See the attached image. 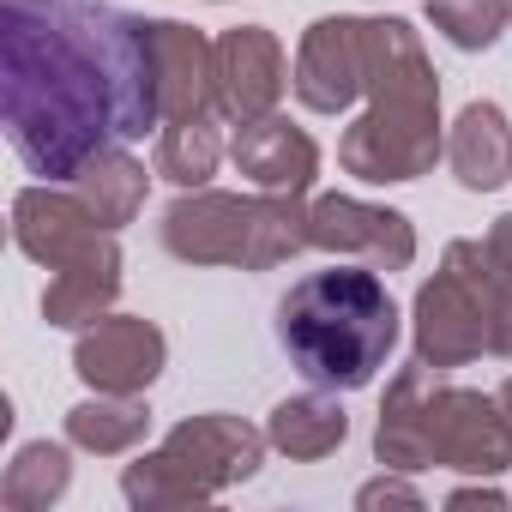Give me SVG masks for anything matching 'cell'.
<instances>
[{
	"label": "cell",
	"instance_id": "ba28073f",
	"mask_svg": "<svg viewBox=\"0 0 512 512\" xmlns=\"http://www.w3.org/2000/svg\"><path fill=\"white\" fill-rule=\"evenodd\" d=\"M308 247L338 253V260H362L374 272H404V266H416V223L392 205L320 193L308 205Z\"/></svg>",
	"mask_w": 512,
	"mask_h": 512
},
{
	"label": "cell",
	"instance_id": "7402d4cb",
	"mask_svg": "<svg viewBox=\"0 0 512 512\" xmlns=\"http://www.w3.org/2000/svg\"><path fill=\"white\" fill-rule=\"evenodd\" d=\"M223 163V133H217V109L211 115H187V121H163L157 133V175L169 187H205Z\"/></svg>",
	"mask_w": 512,
	"mask_h": 512
},
{
	"label": "cell",
	"instance_id": "30bf717a",
	"mask_svg": "<svg viewBox=\"0 0 512 512\" xmlns=\"http://www.w3.org/2000/svg\"><path fill=\"white\" fill-rule=\"evenodd\" d=\"M428 446H434V464H446L458 476H500L512 464V428H506L500 404L488 392H470L452 380L434 392Z\"/></svg>",
	"mask_w": 512,
	"mask_h": 512
},
{
	"label": "cell",
	"instance_id": "ffe728a7",
	"mask_svg": "<svg viewBox=\"0 0 512 512\" xmlns=\"http://www.w3.org/2000/svg\"><path fill=\"white\" fill-rule=\"evenodd\" d=\"M145 187H151L145 163H139L133 151H121V145L97 151V157L73 175V193L85 199V211H91L103 229H127V223L145 211Z\"/></svg>",
	"mask_w": 512,
	"mask_h": 512
},
{
	"label": "cell",
	"instance_id": "5b68a950",
	"mask_svg": "<svg viewBox=\"0 0 512 512\" xmlns=\"http://www.w3.org/2000/svg\"><path fill=\"white\" fill-rule=\"evenodd\" d=\"M266 428H253L229 410L187 416L163 434L157 452H139L121 470V494L133 512H169V506H199L217 500L223 488L260 476L266 464Z\"/></svg>",
	"mask_w": 512,
	"mask_h": 512
},
{
	"label": "cell",
	"instance_id": "8fae6325",
	"mask_svg": "<svg viewBox=\"0 0 512 512\" xmlns=\"http://www.w3.org/2000/svg\"><path fill=\"white\" fill-rule=\"evenodd\" d=\"M169 362V338L145 314H103L73 344V374L91 392H151Z\"/></svg>",
	"mask_w": 512,
	"mask_h": 512
},
{
	"label": "cell",
	"instance_id": "9c48e42d",
	"mask_svg": "<svg viewBox=\"0 0 512 512\" xmlns=\"http://www.w3.org/2000/svg\"><path fill=\"white\" fill-rule=\"evenodd\" d=\"M13 241L25 260L49 266V272H67V266H85L97 253L121 247L115 229H103L79 193H61L55 181H37L13 199Z\"/></svg>",
	"mask_w": 512,
	"mask_h": 512
},
{
	"label": "cell",
	"instance_id": "603a6c76",
	"mask_svg": "<svg viewBox=\"0 0 512 512\" xmlns=\"http://www.w3.org/2000/svg\"><path fill=\"white\" fill-rule=\"evenodd\" d=\"M428 25L464 49V55H482L494 49V37L512 25V0H428Z\"/></svg>",
	"mask_w": 512,
	"mask_h": 512
},
{
	"label": "cell",
	"instance_id": "4316f807",
	"mask_svg": "<svg viewBox=\"0 0 512 512\" xmlns=\"http://www.w3.org/2000/svg\"><path fill=\"white\" fill-rule=\"evenodd\" d=\"M494 404H500V416H506V428H512V374L500 380V392H494Z\"/></svg>",
	"mask_w": 512,
	"mask_h": 512
},
{
	"label": "cell",
	"instance_id": "9a60e30c",
	"mask_svg": "<svg viewBox=\"0 0 512 512\" xmlns=\"http://www.w3.org/2000/svg\"><path fill=\"white\" fill-rule=\"evenodd\" d=\"M151 49H157V97H163V121L211 115V109H217V43H211L199 25L151 19Z\"/></svg>",
	"mask_w": 512,
	"mask_h": 512
},
{
	"label": "cell",
	"instance_id": "44dd1931",
	"mask_svg": "<svg viewBox=\"0 0 512 512\" xmlns=\"http://www.w3.org/2000/svg\"><path fill=\"white\" fill-rule=\"evenodd\" d=\"M73 446V440H67ZM61 440H31L13 452L7 476H0V500L13 512H49L67 488H73V452Z\"/></svg>",
	"mask_w": 512,
	"mask_h": 512
},
{
	"label": "cell",
	"instance_id": "52a82bcc",
	"mask_svg": "<svg viewBox=\"0 0 512 512\" xmlns=\"http://www.w3.org/2000/svg\"><path fill=\"white\" fill-rule=\"evenodd\" d=\"M290 91L314 115H344L356 97H368V19L362 13H332L302 31Z\"/></svg>",
	"mask_w": 512,
	"mask_h": 512
},
{
	"label": "cell",
	"instance_id": "484cf974",
	"mask_svg": "<svg viewBox=\"0 0 512 512\" xmlns=\"http://www.w3.org/2000/svg\"><path fill=\"white\" fill-rule=\"evenodd\" d=\"M482 247H488V260H494V266H506V272H512V211H500V217H494V229L482 235Z\"/></svg>",
	"mask_w": 512,
	"mask_h": 512
},
{
	"label": "cell",
	"instance_id": "7c38bea8",
	"mask_svg": "<svg viewBox=\"0 0 512 512\" xmlns=\"http://www.w3.org/2000/svg\"><path fill=\"white\" fill-rule=\"evenodd\" d=\"M284 85H290V61L266 25H235L217 37V115L229 127L272 115Z\"/></svg>",
	"mask_w": 512,
	"mask_h": 512
},
{
	"label": "cell",
	"instance_id": "ac0fdd59",
	"mask_svg": "<svg viewBox=\"0 0 512 512\" xmlns=\"http://www.w3.org/2000/svg\"><path fill=\"white\" fill-rule=\"evenodd\" d=\"M115 302H121V247L97 253V260H85V266L49 272L43 320L61 326V332H85V326H97L103 314H115Z\"/></svg>",
	"mask_w": 512,
	"mask_h": 512
},
{
	"label": "cell",
	"instance_id": "cb8c5ba5",
	"mask_svg": "<svg viewBox=\"0 0 512 512\" xmlns=\"http://www.w3.org/2000/svg\"><path fill=\"white\" fill-rule=\"evenodd\" d=\"M356 506L362 512H374V506H422V494L410 482H398V476H374V482L356 488Z\"/></svg>",
	"mask_w": 512,
	"mask_h": 512
},
{
	"label": "cell",
	"instance_id": "4fadbf2b",
	"mask_svg": "<svg viewBox=\"0 0 512 512\" xmlns=\"http://www.w3.org/2000/svg\"><path fill=\"white\" fill-rule=\"evenodd\" d=\"M446 386V368L434 362H410L392 374L386 398H380V422H374V458L386 470H434V446H428V416H434V392Z\"/></svg>",
	"mask_w": 512,
	"mask_h": 512
},
{
	"label": "cell",
	"instance_id": "d6986e66",
	"mask_svg": "<svg viewBox=\"0 0 512 512\" xmlns=\"http://www.w3.org/2000/svg\"><path fill=\"white\" fill-rule=\"evenodd\" d=\"M151 434V404L145 392H91L85 404L67 410V440L97 458H121Z\"/></svg>",
	"mask_w": 512,
	"mask_h": 512
},
{
	"label": "cell",
	"instance_id": "e0dca14e",
	"mask_svg": "<svg viewBox=\"0 0 512 512\" xmlns=\"http://www.w3.org/2000/svg\"><path fill=\"white\" fill-rule=\"evenodd\" d=\"M266 440H272L284 458L314 464V458H332V452L350 440V416H344L338 392L314 386V392H296V398H278V404H272Z\"/></svg>",
	"mask_w": 512,
	"mask_h": 512
},
{
	"label": "cell",
	"instance_id": "6da1fadb",
	"mask_svg": "<svg viewBox=\"0 0 512 512\" xmlns=\"http://www.w3.org/2000/svg\"><path fill=\"white\" fill-rule=\"evenodd\" d=\"M0 115L43 181L163 127L151 19L109 0H0Z\"/></svg>",
	"mask_w": 512,
	"mask_h": 512
},
{
	"label": "cell",
	"instance_id": "7a4b0ae2",
	"mask_svg": "<svg viewBox=\"0 0 512 512\" xmlns=\"http://www.w3.org/2000/svg\"><path fill=\"white\" fill-rule=\"evenodd\" d=\"M446 157L440 139V73L404 19H368V109L344 127L338 163L356 181L398 187Z\"/></svg>",
	"mask_w": 512,
	"mask_h": 512
},
{
	"label": "cell",
	"instance_id": "3957f363",
	"mask_svg": "<svg viewBox=\"0 0 512 512\" xmlns=\"http://www.w3.org/2000/svg\"><path fill=\"white\" fill-rule=\"evenodd\" d=\"M278 344L308 386L362 392L398 350V302L374 266L308 272L278 302Z\"/></svg>",
	"mask_w": 512,
	"mask_h": 512
},
{
	"label": "cell",
	"instance_id": "2e32d148",
	"mask_svg": "<svg viewBox=\"0 0 512 512\" xmlns=\"http://www.w3.org/2000/svg\"><path fill=\"white\" fill-rule=\"evenodd\" d=\"M446 163L458 175L464 193H494L500 181H512V127L494 103H464V115L452 121L446 139Z\"/></svg>",
	"mask_w": 512,
	"mask_h": 512
},
{
	"label": "cell",
	"instance_id": "277c9868",
	"mask_svg": "<svg viewBox=\"0 0 512 512\" xmlns=\"http://www.w3.org/2000/svg\"><path fill=\"white\" fill-rule=\"evenodd\" d=\"M163 247L181 266H241V272H272L308 247V205L302 193H217L187 187L163 211Z\"/></svg>",
	"mask_w": 512,
	"mask_h": 512
},
{
	"label": "cell",
	"instance_id": "5bb4252c",
	"mask_svg": "<svg viewBox=\"0 0 512 512\" xmlns=\"http://www.w3.org/2000/svg\"><path fill=\"white\" fill-rule=\"evenodd\" d=\"M229 157L253 181V193H308L314 175H320V145L296 121H284L278 109L260 115V121H247V127H235Z\"/></svg>",
	"mask_w": 512,
	"mask_h": 512
},
{
	"label": "cell",
	"instance_id": "8992f818",
	"mask_svg": "<svg viewBox=\"0 0 512 512\" xmlns=\"http://www.w3.org/2000/svg\"><path fill=\"white\" fill-rule=\"evenodd\" d=\"M410 332H416V356L434 368H464L476 356H488V332H494V296H488V247L482 241H452L440 272L416 290L410 308Z\"/></svg>",
	"mask_w": 512,
	"mask_h": 512
},
{
	"label": "cell",
	"instance_id": "d4e9b609",
	"mask_svg": "<svg viewBox=\"0 0 512 512\" xmlns=\"http://www.w3.org/2000/svg\"><path fill=\"white\" fill-rule=\"evenodd\" d=\"M446 506H506V494L494 488V476H476V482L452 488V494H446Z\"/></svg>",
	"mask_w": 512,
	"mask_h": 512
}]
</instances>
